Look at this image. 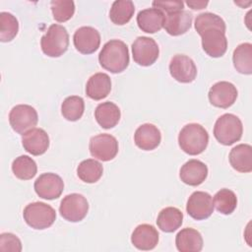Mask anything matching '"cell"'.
<instances>
[{"label": "cell", "mask_w": 252, "mask_h": 252, "mask_svg": "<svg viewBox=\"0 0 252 252\" xmlns=\"http://www.w3.org/2000/svg\"><path fill=\"white\" fill-rule=\"evenodd\" d=\"M208 1H187L186 4L193 10L204 9L208 5Z\"/></svg>", "instance_id": "cell-38"}, {"label": "cell", "mask_w": 252, "mask_h": 252, "mask_svg": "<svg viewBox=\"0 0 252 252\" xmlns=\"http://www.w3.org/2000/svg\"><path fill=\"white\" fill-rule=\"evenodd\" d=\"M73 42L76 49L82 54H92L99 47L100 34L93 27H81L75 32Z\"/></svg>", "instance_id": "cell-15"}, {"label": "cell", "mask_w": 252, "mask_h": 252, "mask_svg": "<svg viewBox=\"0 0 252 252\" xmlns=\"http://www.w3.org/2000/svg\"><path fill=\"white\" fill-rule=\"evenodd\" d=\"M85 110L84 99L79 95H70L66 97L61 104V113L69 121L79 120Z\"/></svg>", "instance_id": "cell-32"}, {"label": "cell", "mask_w": 252, "mask_h": 252, "mask_svg": "<svg viewBox=\"0 0 252 252\" xmlns=\"http://www.w3.org/2000/svg\"><path fill=\"white\" fill-rule=\"evenodd\" d=\"M98 61L103 69L111 73L123 72L130 61L127 44L119 39L107 41L98 54Z\"/></svg>", "instance_id": "cell-1"}, {"label": "cell", "mask_w": 252, "mask_h": 252, "mask_svg": "<svg viewBox=\"0 0 252 252\" xmlns=\"http://www.w3.org/2000/svg\"><path fill=\"white\" fill-rule=\"evenodd\" d=\"M214 207L222 215H230L234 212L237 206V198L233 191L222 188L214 196Z\"/></svg>", "instance_id": "cell-31"}, {"label": "cell", "mask_w": 252, "mask_h": 252, "mask_svg": "<svg viewBox=\"0 0 252 252\" xmlns=\"http://www.w3.org/2000/svg\"><path fill=\"white\" fill-rule=\"evenodd\" d=\"M158 232L157 228L148 223L139 224L131 235L132 244L139 250H152L158 242Z\"/></svg>", "instance_id": "cell-19"}, {"label": "cell", "mask_w": 252, "mask_h": 252, "mask_svg": "<svg viewBox=\"0 0 252 252\" xmlns=\"http://www.w3.org/2000/svg\"><path fill=\"white\" fill-rule=\"evenodd\" d=\"M243 133L241 120L234 114L224 113L220 115L214 126V136L217 141L224 146H230L238 142Z\"/></svg>", "instance_id": "cell-3"}, {"label": "cell", "mask_w": 252, "mask_h": 252, "mask_svg": "<svg viewBox=\"0 0 252 252\" xmlns=\"http://www.w3.org/2000/svg\"><path fill=\"white\" fill-rule=\"evenodd\" d=\"M26 223L34 229H45L56 220L55 210L43 202H33L27 205L23 212Z\"/></svg>", "instance_id": "cell-5"}, {"label": "cell", "mask_w": 252, "mask_h": 252, "mask_svg": "<svg viewBox=\"0 0 252 252\" xmlns=\"http://www.w3.org/2000/svg\"><path fill=\"white\" fill-rule=\"evenodd\" d=\"M134 12L135 6L131 0H116L111 5L109 18L113 24L122 26L132 19Z\"/></svg>", "instance_id": "cell-28"}, {"label": "cell", "mask_w": 252, "mask_h": 252, "mask_svg": "<svg viewBox=\"0 0 252 252\" xmlns=\"http://www.w3.org/2000/svg\"><path fill=\"white\" fill-rule=\"evenodd\" d=\"M37 121L36 110L29 104H18L9 113V122L12 129L21 135L34 128Z\"/></svg>", "instance_id": "cell-7"}, {"label": "cell", "mask_w": 252, "mask_h": 252, "mask_svg": "<svg viewBox=\"0 0 252 252\" xmlns=\"http://www.w3.org/2000/svg\"><path fill=\"white\" fill-rule=\"evenodd\" d=\"M209 143L207 130L198 123L185 125L178 135V144L181 150L190 155L197 156L202 154Z\"/></svg>", "instance_id": "cell-2"}, {"label": "cell", "mask_w": 252, "mask_h": 252, "mask_svg": "<svg viewBox=\"0 0 252 252\" xmlns=\"http://www.w3.org/2000/svg\"><path fill=\"white\" fill-rule=\"evenodd\" d=\"M35 193L42 199L54 200L61 196L64 189L62 178L56 173L47 172L39 175L33 184Z\"/></svg>", "instance_id": "cell-11"}, {"label": "cell", "mask_w": 252, "mask_h": 252, "mask_svg": "<svg viewBox=\"0 0 252 252\" xmlns=\"http://www.w3.org/2000/svg\"><path fill=\"white\" fill-rule=\"evenodd\" d=\"M50 7L54 20L59 23L70 20L75 13V3L71 0H53Z\"/></svg>", "instance_id": "cell-34"}, {"label": "cell", "mask_w": 252, "mask_h": 252, "mask_svg": "<svg viewBox=\"0 0 252 252\" xmlns=\"http://www.w3.org/2000/svg\"><path fill=\"white\" fill-rule=\"evenodd\" d=\"M19 32L17 18L9 12L0 13V40L8 42L14 39Z\"/></svg>", "instance_id": "cell-33"}, {"label": "cell", "mask_w": 252, "mask_h": 252, "mask_svg": "<svg viewBox=\"0 0 252 252\" xmlns=\"http://www.w3.org/2000/svg\"><path fill=\"white\" fill-rule=\"evenodd\" d=\"M164 13L155 7L140 11L137 15V24L140 30L148 33L159 32L164 25Z\"/></svg>", "instance_id": "cell-21"}, {"label": "cell", "mask_w": 252, "mask_h": 252, "mask_svg": "<svg viewBox=\"0 0 252 252\" xmlns=\"http://www.w3.org/2000/svg\"><path fill=\"white\" fill-rule=\"evenodd\" d=\"M208 176L207 165L199 159H189L180 168L179 177L181 181L190 186L202 184Z\"/></svg>", "instance_id": "cell-18"}, {"label": "cell", "mask_w": 252, "mask_h": 252, "mask_svg": "<svg viewBox=\"0 0 252 252\" xmlns=\"http://www.w3.org/2000/svg\"><path fill=\"white\" fill-rule=\"evenodd\" d=\"M111 91L110 77L105 73H95L90 77L86 85V94L94 99L100 100L106 97Z\"/></svg>", "instance_id": "cell-22"}, {"label": "cell", "mask_w": 252, "mask_h": 252, "mask_svg": "<svg viewBox=\"0 0 252 252\" xmlns=\"http://www.w3.org/2000/svg\"><path fill=\"white\" fill-rule=\"evenodd\" d=\"M161 141L159 129L151 123L139 126L134 134V142L138 148L144 151H152L158 148Z\"/></svg>", "instance_id": "cell-17"}, {"label": "cell", "mask_w": 252, "mask_h": 252, "mask_svg": "<svg viewBox=\"0 0 252 252\" xmlns=\"http://www.w3.org/2000/svg\"><path fill=\"white\" fill-rule=\"evenodd\" d=\"M153 6L161 10L165 14L183 10L184 3L182 1H153Z\"/></svg>", "instance_id": "cell-37"}, {"label": "cell", "mask_w": 252, "mask_h": 252, "mask_svg": "<svg viewBox=\"0 0 252 252\" xmlns=\"http://www.w3.org/2000/svg\"><path fill=\"white\" fill-rule=\"evenodd\" d=\"M103 173V167L95 159L88 158L80 162L77 167L78 177L86 183H94L100 179Z\"/></svg>", "instance_id": "cell-29"}, {"label": "cell", "mask_w": 252, "mask_h": 252, "mask_svg": "<svg viewBox=\"0 0 252 252\" xmlns=\"http://www.w3.org/2000/svg\"><path fill=\"white\" fill-rule=\"evenodd\" d=\"M12 171L14 175L21 180H29L35 176L37 165L29 156H20L12 162Z\"/></svg>", "instance_id": "cell-30"}, {"label": "cell", "mask_w": 252, "mask_h": 252, "mask_svg": "<svg viewBox=\"0 0 252 252\" xmlns=\"http://www.w3.org/2000/svg\"><path fill=\"white\" fill-rule=\"evenodd\" d=\"M194 26H195V30L197 31L198 33H201L204 30L213 28V27H218V28L226 30L224 21L217 14L210 13V12H206V13H202V14L198 15L195 19Z\"/></svg>", "instance_id": "cell-35"}, {"label": "cell", "mask_w": 252, "mask_h": 252, "mask_svg": "<svg viewBox=\"0 0 252 252\" xmlns=\"http://www.w3.org/2000/svg\"><path fill=\"white\" fill-rule=\"evenodd\" d=\"M175 244L180 252H199L203 248V237L197 229L185 227L176 234Z\"/></svg>", "instance_id": "cell-23"}, {"label": "cell", "mask_w": 252, "mask_h": 252, "mask_svg": "<svg viewBox=\"0 0 252 252\" xmlns=\"http://www.w3.org/2000/svg\"><path fill=\"white\" fill-rule=\"evenodd\" d=\"M89 149L94 158L102 161H108L116 157L118 142L114 136L102 133L91 138Z\"/></svg>", "instance_id": "cell-10"}, {"label": "cell", "mask_w": 252, "mask_h": 252, "mask_svg": "<svg viewBox=\"0 0 252 252\" xmlns=\"http://www.w3.org/2000/svg\"><path fill=\"white\" fill-rule=\"evenodd\" d=\"M202 38V47L211 57H221L227 49L225 29L213 27L204 30L199 33Z\"/></svg>", "instance_id": "cell-8"}, {"label": "cell", "mask_w": 252, "mask_h": 252, "mask_svg": "<svg viewBox=\"0 0 252 252\" xmlns=\"http://www.w3.org/2000/svg\"><path fill=\"white\" fill-rule=\"evenodd\" d=\"M186 211L196 220L208 219L214 212L212 196L204 191L193 192L187 201Z\"/></svg>", "instance_id": "cell-12"}, {"label": "cell", "mask_w": 252, "mask_h": 252, "mask_svg": "<svg viewBox=\"0 0 252 252\" xmlns=\"http://www.w3.org/2000/svg\"><path fill=\"white\" fill-rule=\"evenodd\" d=\"M183 220L182 212L174 207L162 209L157 219V224L164 232H173L178 229Z\"/></svg>", "instance_id": "cell-26"}, {"label": "cell", "mask_w": 252, "mask_h": 252, "mask_svg": "<svg viewBox=\"0 0 252 252\" xmlns=\"http://www.w3.org/2000/svg\"><path fill=\"white\" fill-rule=\"evenodd\" d=\"M89 211V203L82 194L66 195L59 206V213L63 219L71 222H78L85 219Z\"/></svg>", "instance_id": "cell-6"}, {"label": "cell", "mask_w": 252, "mask_h": 252, "mask_svg": "<svg viewBox=\"0 0 252 252\" xmlns=\"http://www.w3.org/2000/svg\"><path fill=\"white\" fill-rule=\"evenodd\" d=\"M0 250L5 252H20L22 251L21 240L13 233L4 232L0 234Z\"/></svg>", "instance_id": "cell-36"}, {"label": "cell", "mask_w": 252, "mask_h": 252, "mask_svg": "<svg viewBox=\"0 0 252 252\" xmlns=\"http://www.w3.org/2000/svg\"><path fill=\"white\" fill-rule=\"evenodd\" d=\"M169 72L173 79L186 84L195 80L197 67L190 57L184 54H176L170 60Z\"/></svg>", "instance_id": "cell-14"}, {"label": "cell", "mask_w": 252, "mask_h": 252, "mask_svg": "<svg viewBox=\"0 0 252 252\" xmlns=\"http://www.w3.org/2000/svg\"><path fill=\"white\" fill-rule=\"evenodd\" d=\"M236 87L226 81L214 84L208 94L211 104L220 108H228L237 98Z\"/></svg>", "instance_id": "cell-13"}, {"label": "cell", "mask_w": 252, "mask_h": 252, "mask_svg": "<svg viewBox=\"0 0 252 252\" xmlns=\"http://www.w3.org/2000/svg\"><path fill=\"white\" fill-rule=\"evenodd\" d=\"M232 61L237 72L244 75L252 74V44L244 42L237 45L232 54Z\"/></svg>", "instance_id": "cell-27"}, {"label": "cell", "mask_w": 252, "mask_h": 252, "mask_svg": "<svg viewBox=\"0 0 252 252\" xmlns=\"http://www.w3.org/2000/svg\"><path fill=\"white\" fill-rule=\"evenodd\" d=\"M164 16L165 20L163 28L170 35H181L191 28L193 17L192 14L186 10L167 13L164 14Z\"/></svg>", "instance_id": "cell-20"}, {"label": "cell", "mask_w": 252, "mask_h": 252, "mask_svg": "<svg viewBox=\"0 0 252 252\" xmlns=\"http://www.w3.org/2000/svg\"><path fill=\"white\" fill-rule=\"evenodd\" d=\"M40 46L42 52L49 57L63 55L69 46V34L65 27L53 24L41 36Z\"/></svg>", "instance_id": "cell-4"}, {"label": "cell", "mask_w": 252, "mask_h": 252, "mask_svg": "<svg viewBox=\"0 0 252 252\" xmlns=\"http://www.w3.org/2000/svg\"><path fill=\"white\" fill-rule=\"evenodd\" d=\"M230 165L239 172L252 171V147L248 144H239L231 149L229 156Z\"/></svg>", "instance_id": "cell-24"}, {"label": "cell", "mask_w": 252, "mask_h": 252, "mask_svg": "<svg viewBox=\"0 0 252 252\" xmlns=\"http://www.w3.org/2000/svg\"><path fill=\"white\" fill-rule=\"evenodd\" d=\"M24 149L32 156L43 155L49 147V137L41 128H32L22 135Z\"/></svg>", "instance_id": "cell-16"}, {"label": "cell", "mask_w": 252, "mask_h": 252, "mask_svg": "<svg viewBox=\"0 0 252 252\" xmlns=\"http://www.w3.org/2000/svg\"><path fill=\"white\" fill-rule=\"evenodd\" d=\"M134 61L140 66H151L158 58L159 48L156 40L148 36H138L132 43Z\"/></svg>", "instance_id": "cell-9"}, {"label": "cell", "mask_w": 252, "mask_h": 252, "mask_svg": "<svg viewBox=\"0 0 252 252\" xmlns=\"http://www.w3.org/2000/svg\"><path fill=\"white\" fill-rule=\"evenodd\" d=\"M119 107L111 102L105 101L99 103L94 110V118L98 125L104 129H110L117 125L120 120Z\"/></svg>", "instance_id": "cell-25"}]
</instances>
